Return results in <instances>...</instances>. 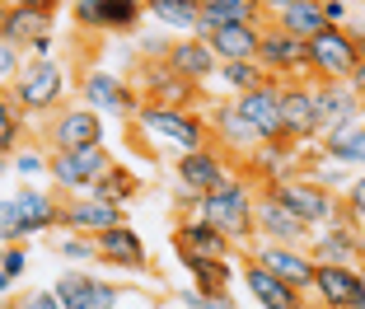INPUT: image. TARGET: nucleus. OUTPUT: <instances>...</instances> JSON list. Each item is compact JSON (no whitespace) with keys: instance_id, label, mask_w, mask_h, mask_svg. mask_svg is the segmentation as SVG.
Instances as JSON below:
<instances>
[{"instance_id":"obj_1","label":"nucleus","mask_w":365,"mask_h":309,"mask_svg":"<svg viewBox=\"0 0 365 309\" xmlns=\"http://www.w3.org/2000/svg\"><path fill=\"white\" fill-rule=\"evenodd\" d=\"M253 183L248 178H235L230 173L220 188L202 192V202H197V216H206V221L220 230V235L230 239L235 248H248L253 239H258V230H253Z\"/></svg>"},{"instance_id":"obj_2","label":"nucleus","mask_w":365,"mask_h":309,"mask_svg":"<svg viewBox=\"0 0 365 309\" xmlns=\"http://www.w3.org/2000/svg\"><path fill=\"white\" fill-rule=\"evenodd\" d=\"M66 89H71V75H66L61 61H38V56H24L19 75L10 80V89L5 94L14 98V108H19L24 118H33V113H56L66 98Z\"/></svg>"},{"instance_id":"obj_3","label":"nucleus","mask_w":365,"mask_h":309,"mask_svg":"<svg viewBox=\"0 0 365 309\" xmlns=\"http://www.w3.org/2000/svg\"><path fill=\"white\" fill-rule=\"evenodd\" d=\"M136 127L150 131V136L169 141L173 150H202L211 146V127H206V118L197 113V108H164V103H140L136 113Z\"/></svg>"},{"instance_id":"obj_4","label":"nucleus","mask_w":365,"mask_h":309,"mask_svg":"<svg viewBox=\"0 0 365 309\" xmlns=\"http://www.w3.org/2000/svg\"><path fill=\"white\" fill-rule=\"evenodd\" d=\"M113 155H108V146H85V150H52V160H47V178H52L56 192H89V183L103 178L108 169H113Z\"/></svg>"},{"instance_id":"obj_5","label":"nucleus","mask_w":365,"mask_h":309,"mask_svg":"<svg viewBox=\"0 0 365 309\" xmlns=\"http://www.w3.org/2000/svg\"><path fill=\"white\" fill-rule=\"evenodd\" d=\"M267 192L290 216H300L304 225H323V221H333V216L342 211V197H337L333 188H323L319 178H309V173H295V178L277 183V188H267Z\"/></svg>"},{"instance_id":"obj_6","label":"nucleus","mask_w":365,"mask_h":309,"mask_svg":"<svg viewBox=\"0 0 365 309\" xmlns=\"http://www.w3.org/2000/svg\"><path fill=\"white\" fill-rule=\"evenodd\" d=\"M258 66L272 75V80H304L309 75L314 80V71H309V43H300L295 33H286V29H277V24H262V43H258Z\"/></svg>"},{"instance_id":"obj_7","label":"nucleus","mask_w":365,"mask_h":309,"mask_svg":"<svg viewBox=\"0 0 365 309\" xmlns=\"http://www.w3.org/2000/svg\"><path fill=\"white\" fill-rule=\"evenodd\" d=\"M356 61H361V43L342 24H328L309 38V71L314 80H351Z\"/></svg>"},{"instance_id":"obj_8","label":"nucleus","mask_w":365,"mask_h":309,"mask_svg":"<svg viewBox=\"0 0 365 309\" xmlns=\"http://www.w3.org/2000/svg\"><path fill=\"white\" fill-rule=\"evenodd\" d=\"M309 258L314 263H342V267H356L365 263V230L361 225H351L342 211L333 216V221H323L314 225V235H309Z\"/></svg>"},{"instance_id":"obj_9","label":"nucleus","mask_w":365,"mask_h":309,"mask_svg":"<svg viewBox=\"0 0 365 309\" xmlns=\"http://www.w3.org/2000/svg\"><path fill=\"white\" fill-rule=\"evenodd\" d=\"M281 136L290 146H319V108L309 80H281Z\"/></svg>"},{"instance_id":"obj_10","label":"nucleus","mask_w":365,"mask_h":309,"mask_svg":"<svg viewBox=\"0 0 365 309\" xmlns=\"http://www.w3.org/2000/svg\"><path fill=\"white\" fill-rule=\"evenodd\" d=\"M248 258H253L258 267H267L272 277H281L286 286H295L300 295H309V286H314V258H309V248L253 239V244H248Z\"/></svg>"},{"instance_id":"obj_11","label":"nucleus","mask_w":365,"mask_h":309,"mask_svg":"<svg viewBox=\"0 0 365 309\" xmlns=\"http://www.w3.org/2000/svg\"><path fill=\"white\" fill-rule=\"evenodd\" d=\"M71 19L85 33H136L145 5L140 0H71Z\"/></svg>"},{"instance_id":"obj_12","label":"nucleus","mask_w":365,"mask_h":309,"mask_svg":"<svg viewBox=\"0 0 365 309\" xmlns=\"http://www.w3.org/2000/svg\"><path fill=\"white\" fill-rule=\"evenodd\" d=\"M131 85L140 89L145 103H164V108H192L197 89H202V85H192V80H182L169 61H140Z\"/></svg>"},{"instance_id":"obj_13","label":"nucleus","mask_w":365,"mask_h":309,"mask_svg":"<svg viewBox=\"0 0 365 309\" xmlns=\"http://www.w3.org/2000/svg\"><path fill=\"white\" fill-rule=\"evenodd\" d=\"M230 103H235L239 122H244L258 141H277L281 136V85L277 80H262V85L235 94Z\"/></svg>"},{"instance_id":"obj_14","label":"nucleus","mask_w":365,"mask_h":309,"mask_svg":"<svg viewBox=\"0 0 365 309\" xmlns=\"http://www.w3.org/2000/svg\"><path fill=\"white\" fill-rule=\"evenodd\" d=\"M80 98H85V108H94V113H122V118H136L140 113V89L131 85V80H122V75L113 71H89L85 80H80Z\"/></svg>"},{"instance_id":"obj_15","label":"nucleus","mask_w":365,"mask_h":309,"mask_svg":"<svg viewBox=\"0 0 365 309\" xmlns=\"http://www.w3.org/2000/svg\"><path fill=\"white\" fill-rule=\"evenodd\" d=\"M319 309H356L365 295V272L342 263H314V286H309Z\"/></svg>"},{"instance_id":"obj_16","label":"nucleus","mask_w":365,"mask_h":309,"mask_svg":"<svg viewBox=\"0 0 365 309\" xmlns=\"http://www.w3.org/2000/svg\"><path fill=\"white\" fill-rule=\"evenodd\" d=\"M244 164H248V173H253L262 188H277V183L295 178V173H300L304 164H314V160L304 155V146H290L286 136H277V141H262Z\"/></svg>"},{"instance_id":"obj_17","label":"nucleus","mask_w":365,"mask_h":309,"mask_svg":"<svg viewBox=\"0 0 365 309\" xmlns=\"http://www.w3.org/2000/svg\"><path fill=\"white\" fill-rule=\"evenodd\" d=\"M47 146L52 150L103 146V113H94V108H56L52 122H47Z\"/></svg>"},{"instance_id":"obj_18","label":"nucleus","mask_w":365,"mask_h":309,"mask_svg":"<svg viewBox=\"0 0 365 309\" xmlns=\"http://www.w3.org/2000/svg\"><path fill=\"white\" fill-rule=\"evenodd\" d=\"M173 178H178L182 192H211L230 178V160L220 146H202V150H182L178 160H173Z\"/></svg>"},{"instance_id":"obj_19","label":"nucleus","mask_w":365,"mask_h":309,"mask_svg":"<svg viewBox=\"0 0 365 309\" xmlns=\"http://www.w3.org/2000/svg\"><path fill=\"white\" fill-rule=\"evenodd\" d=\"M253 230H258V239H267V244H300V248L309 244V235H314V225H304L300 216H290L267 188L253 197Z\"/></svg>"},{"instance_id":"obj_20","label":"nucleus","mask_w":365,"mask_h":309,"mask_svg":"<svg viewBox=\"0 0 365 309\" xmlns=\"http://www.w3.org/2000/svg\"><path fill=\"white\" fill-rule=\"evenodd\" d=\"M314 108H319V136L337 127H351L365 113V103L356 98V89L346 80H314Z\"/></svg>"},{"instance_id":"obj_21","label":"nucleus","mask_w":365,"mask_h":309,"mask_svg":"<svg viewBox=\"0 0 365 309\" xmlns=\"http://www.w3.org/2000/svg\"><path fill=\"white\" fill-rule=\"evenodd\" d=\"M94 253H98V263L122 267V272H145V267H150V258H145V239H140L127 221L98 230V235H94Z\"/></svg>"},{"instance_id":"obj_22","label":"nucleus","mask_w":365,"mask_h":309,"mask_svg":"<svg viewBox=\"0 0 365 309\" xmlns=\"http://www.w3.org/2000/svg\"><path fill=\"white\" fill-rule=\"evenodd\" d=\"M122 221H127V206L103 202V197H89V192L66 197V206H61V230H76V235H98V230L122 225Z\"/></svg>"},{"instance_id":"obj_23","label":"nucleus","mask_w":365,"mask_h":309,"mask_svg":"<svg viewBox=\"0 0 365 309\" xmlns=\"http://www.w3.org/2000/svg\"><path fill=\"white\" fill-rule=\"evenodd\" d=\"M56 300H61V309H113L122 300V290L113 286V281H98L89 277V272H61L56 277Z\"/></svg>"},{"instance_id":"obj_24","label":"nucleus","mask_w":365,"mask_h":309,"mask_svg":"<svg viewBox=\"0 0 365 309\" xmlns=\"http://www.w3.org/2000/svg\"><path fill=\"white\" fill-rule=\"evenodd\" d=\"M173 253L178 258H230L235 244H230L206 216H187V221L173 225Z\"/></svg>"},{"instance_id":"obj_25","label":"nucleus","mask_w":365,"mask_h":309,"mask_svg":"<svg viewBox=\"0 0 365 309\" xmlns=\"http://www.w3.org/2000/svg\"><path fill=\"white\" fill-rule=\"evenodd\" d=\"M239 277H244L248 295L258 300L262 309H304V295L295 286H286L281 277H272L267 267H258L253 258H244V267H239Z\"/></svg>"},{"instance_id":"obj_26","label":"nucleus","mask_w":365,"mask_h":309,"mask_svg":"<svg viewBox=\"0 0 365 309\" xmlns=\"http://www.w3.org/2000/svg\"><path fill=\"white\" fill-rule=\"evenodd\" d=\"M14 206H19V216H24V230H29V239L33 235H43V230H61V197L56 192H47V188H38V183H24L19 192H14Z\"/></svg>"},{"instance_id":"obj_27","label":"nucleus","mask_w":365,"mask_h":309,"mask_svg":"<svg viewBox=\"0 0 365 309\" xmlns=\"http://www.w3.org/2000/svg\"><path fill=\"white\" fill-rule=\"evenodd\" d=\"M215 52V61H258V43H262V24H220L202 38Z\"/></svg>"},{"instance_id":"obj_28","label":"nucleus","mask_w":365,"mask_h":309,"mask_svg":"<svg viewBox=\"0 0 365 309\" xmlns=\"http://www.w3.org/2000/svg\"><path fill=\"white\" fill-rule=\"evenodd\" d=\"M206 127H211V136H220V150H225V155H239V160H248V155L262 146V141L239 122V113H235L230 98L215 103V108H206Z\"/></svg>"},{"instance_id":"obj_29","label":"nucleus","mask_w":365,"mask_h":309,"mask_svg":"<svg viewBox=\"0 0 365 309\" xmlns=\"http://www.w3.org/2000/svg\"><path fill=\"white\" fill-rule=\"evenodd\" d=\"M164 61H169L173 71L182 75V80H192V85H206V80L215 75V66H220V61H215V52L202 43V38H197V33H187V38H173Z\"/></svg>"},{"instance_id":"obj_30","label":"nucleus","mask_w":365,"mask_h":309,"mask_svg":"<svg viewBox=\"0 0 365 309\" xmlns=\"http://www.w3.org/2000/svg\"><path fill=\"white\" fill-rule=\"evenodd\" d=\"M56 24V10H47V5H10V19H5V43H14L24 56H29V47L43 38V33H52Z\"/></svg>"},{"instance_id":"obj_31","label":"nucleus","mask_w":365,"mask_h":309,"mask_svg":"<svg viewBox=\"0 0 365 309\" xmlns=\"http://www.w3.org/2000/svg\"><path fill=\"white\" fill-rule=\"evenodd\" d=\"M319 160L365 169V127H361V122H351V127L323 131V136H319Z\"/></svg>"},{"instance_id":"obj_32","label":"nucleus","mask_w":365,"mask_h":309,"mask_svg":"<svg viewBox=\"0 0 365 309\" xmlns=\"http://www.w3.org/2000/svg\"><path fill=\"white\" fill-rule=\"evenodd\" d=\"M220 24H267L258 0H202V24H197V38H206Z\"/></svg>"},{"instance_id":"obj_33","label":"nucleus","mask_w":365,"mask_h":309,"mask_svg":"<svg viewBox=\"0 0 365 309\" xmlns=\"http://www.w3.org/2000/svg\"><path fill=\"white\" fill-rule=\"evenodd\" d=\"M145 14H150L160 29L187 38V33H197V24H202V0H145Z\"/></svg>"},{"instance_id":"obj_34","label":"nucleus","mask_w":365,"mask_h":309,"mask_svg":"<svg viewBox=\"0 0 365 309\" xmlns=\"http://www.w3.org/2000/svg\"><path fill=\"white\" fill-rule=\"evenodd\" d=\"M272 24L286 29V33H295L300 43H309L319 29H328V19H323V0H295V5H286Z\"/></svg>"},{"instance_id":"obj_35","label":"nucleus","mask_w":365,"mask_h":309,"mask_svg":"<svg viewBox=\"0 0 365 309\" xmlns=\"http://www.w3.org/2000/svg\"><path fill=\"white\" fill-rule=\"evenodd\" d=\"M136 192H140V178L127 169V164H113L103 178L89 183V197H103V202H118V206L136 202Z\"/></svg>"},{"instance_id":"obj_36","label":"nucleus","mask_w":365,"mask_h":309,"mask_svg":"<svg viewBox=\"0 0 365 309\" xmlns=\"http://www.w3.org/2000/svg\"><path fill=\"white\" fill-rule=\"evenodd\" d=\"M182 267L197 290H230V277H235L230 258H182Z\"/></svg>"},{"instance_id":"obj_37","label":"nucleus","mask_w":365,"mask_h":309,"mask_svg":"<svg viewBox=\"0 0 365 309\" xmlns=\"http://www.w3.org/2000/svg\"><path fill=\"white\" fill-rule=\"evenodd\" d=\"M24 131H29V118H24L19 108H14V98L0 89V150H5V155H14V150H19V141H24Z\"/></svg>"},{"instance_id":"obj_38","label":"nucleus","mask_w":365,"mask_h":309,"mask_svg":"<svg viewBox=\"0 0 365 309\" xmlns=\"http://www.w3.org/2000/svg\"><path fill=\"white\" fill-rule=\"evenodd\" d=\"M215 75L230 85V94H244V89H253V85H262V80H272L267 71H262L258 61H220L215 66Z\"/></svg>"},{"instance_id":"obj_39","label":"nucleus","mask_w":365,"mask_h":309,"mask_svg":"<svg viewBox=\"0 0 365 309\" xmlns=\"http://www.w3.org/2000/svg\"><path fill=\"white\" fill-rule=\"evenodd\" d=\"M52 253L71 258V263H94V235H76V230H52Z\"/></svg>"},{"instance_id":"obj_40","label":"nucleus","mask_w":365,"mask_h":309,"mask_svg":"<svg viewBox=\"0 0 365 309\" xmlns=\"http://www.w3.org/2000/svg\"><path fill=\"white\" fill-rule=\"evenodd\" d=\"M47 160H52V150L24 146V150H14V155H10V169L19 173L24 183H38V178H47Z\"/></svg>"},{"instance_id":"obj_41","label":"nucleus","mask_w":365,"mask_h":309,"mask_svg":"<svg viewBox=\"0 0 365 309\" xmlns=\"http://www.w3.org/2000/svg\"><path fill=\"white\" fill-rule=\"evenodd\" d=\"M0 239L5 244H29V230H24V216L14 206V197H0Z\"/></svg>"},{"instance_id":"obj_42","label":"nucleus","mask_w":365,"mask_h":309,"mask_svg":"<svg viewBox=\"0 0 365 309\" xmlns=\"http://www.w3.org/2000/svg\"><path fill=\"white\" fill-rule=\"evenodd\" d=\"M342 216L365 230V173H356V178L342 188Z\"/></svg>"},{"instance_id":"obj_43","label":"nucleus","mask_w":365,"mask_h":309,"mask_svg":"<svg viewBox=\"0 0 365 309\" xmlns=\"http://www.w3.org/2000/svg\"><path fill=\"white\" fill-rule=\"evenodd\" d=\"M182 309H239L230 290H182Z\"/></svg>"},{"instance_id":"obj_44","label":"nucleus","mask_w":365,"mask_h":309,"mask_svg":"<svg viewBox=\"0 0 365 309\" xmlns=\"http://www.w3.org/2000/svg\"><path fill=\"white\" fill-rule=\"evenodd\" d=\"M19 66H24V52L14 43H5V38H0V89H10V80L19 75Z\"/></svg>"},{"instance_id":"obj_45","label":"nucleus","mask_w":365,"mask_h":309,"mask_svg":"<svg viewBox=\"0 0 365 309\" xmlns=\"http://www.w3.org/2000/svg\"><path fill=\"white\" fill-rule=\"evenodd\" d=\"M169 43H173V38H164V33H140V38H136L140 61H164V56H169Z\"/></svg>"},{"instance_id":"obj_46","label":"nucleus","mask_w":365,"mask_h":309,"mask_svg":"<svg viewBox=\"0 0 365 309\" xmlns=\"http://www.w3.org/2000/svg\"><path fill=\"white\" fill-rule=\"evenodd\" d=\"M0 267H5V272L19 281L24 272H29V248H24V244H5V263H0Z\"/></svg>"},{"instance_id":"obj_47","label":"nucleus","mask_w":365,"mask_h":309,"mask_svg":"<svg viewBox=\"0 0 365 309\" xmlns=\"http://www.w3.org/2000/svg\"><path fill=\"white\" fill-rule=\"evenodd\" d=\"M19 309H61V300H56V290L47 286V290H33V295H24Z\"/></svg>"},{"instance_id":"obj_48","label":"nucleus","mask_w":365,"mask_h":309,"mask_svg":"<svg viewBox=\"0 0 365 309\" xmlns=\"http://www.w3.org/2000/svg\"><path fill=\"white\" fill-rule=\"evenodd\" d=\"M323 19L328 24H346L351 19V0H323Z\"/></svg>"},{"instance_id":"obj_49","label":"nucleus","mask_w":365,"mask_h":309,"mask_svg":"<svg viewBox=\"0 0 365 309\" xmlns=\"http://www.w3.org/2000/svg\"><path fill=\"white\" fill-rule=\"evenodd\" d=\"M346 85H351V89H356V98L365 103V52H361V61H356V71H351V80H346Z\"/></svg>"},{"instance_id":"obj_50","label":"nucleus","mask_w":365,"mask_h":309,"mask_svg":"<svg viewBox=\"0 0 365 309\" xmlns=\"http://www.w3.org/2000/svg\"><path fill=\"white\" fill-rule=\"evenodd\" d=\"M52 47H56V38H52V33H43V38H38V43L29 47V56H38V61H47V56H52Z\"/></svg>"},{"instance_id":"obj_51","label":"nucleus","mask_w":365,"mask_h":309,"mask_svg":"<svg viewBox=\"0 0 365 309\" xmlns=\"http://www.w3.org/2000/svg\"><path fill=\"white\" fill-rule=\"evenodd\" d=\"M342 29H346V33H351L356 43H361V52H365V14H351V19H346V24H342Z\"/></svg>"},{"instance_id":"obj_52","label":"nucleus","mask_w":365,"mask_h":309,"mask_svg":"<svg viewBox=\"0 0 365 309\" xmlns=\"http://www.w3.org/2000/svg\"><path fill=\"white\" fill-rule=\"evenodd\" d=\"M262 5V14H267V19H277L281 10H286V5H295V0H258Z\"/></svg>"},{"instance_id":"obj_53","label":"nucleus","mask_w":365,"mask_h":309,"mask_svg":"<svg viewBox=\"0 0 365 309\" xmlns=\"http://www.w3.org/2000/svg\"><path fill=\"white\" fill-rule=\"evenodd\" d=\"M5 5H47V10H61L66 0H5Z\"/></svg>"},{"instance_id":"obj_54","label":"nucleus","mask_w":365,"mask_h":309,"mask_svg":"<svg viewBox=\"0 0 365 309\" xmlns=\"http://www.w3.org/2000/svg\"><path fill=\"white\" fill-rule=\"evenodd\" d=\"M10 290H14V277H10V272H5V267H0V300L10 295Z\"/></svg>"},{"instance_id":"obj_55","label":"nucleus","mask_w":365,"mask_h":309,"mask_svg":"<svg viewBox=\"0 0 365 309\" xmlns=\"http://www.w3.org/2000/svg\"><path fill=\"white\" fill-rule=\"evenodd\" d=\"M5 173H10V155H5V150H0V178H5Z\"/></svg>"},{"instance_id":"obj_56","label":"nucleus","mask_w":365,"mask_h":309,"mask_svg":"<svg viewBox=\"0 0 365 309\" xmlns=\"http://www.w3.org/2000/svg\"><path fill=\"white\" fill-rule=\"evenodd\" d=\"M5 19H10V5H5V0H0V33H5Z\"/></svg>"},{"instance_id":"obj_57","label":"nucleus","mask_w":365,"mask_h":309,"mask_svg":"<svg viewBox=\"0 0 365 309\" xmlns=\"http://www.w3.org/2000/svg\"><path fill=\"white\" fill-rule=\"evenodd\" d=\"M0 263H5V239H0Z\"/></svg>"},{"instance_id":"obj_58","label":"nucleus","mask_w":365,"mask_h":309,"mask_svg":"<svg viewBox=\"0 0 365 309\" xmlns=\"http://www.w3.org/2000/svg\"><path fill=\"white\" fill-rule=\"evenodd\" d=\"M0 309H14V305H5V300H0Z\"/></svg>"},{"instance_id":"obj_59","label":"nucleus","mask_w":365,"mask_h":309,"mask_svg":"<svg viewBox=\"0 0 365 309\" xmlns=\"http://www.w3.org/2000/svg\"><path fill=\"white\" fill-rule=\"evenodd\" d=\"M356 309H365V295H361V305H356Z\"/></svg>"},{"instance_id":"obj_60","label":"nucleus","mask_w":365,"mask_h":309,"mask_svg":"<svg viewBox=\"0 0 365 309\" xmlns=\"http://www.w3.org/2000/svg\"><path fill=\"white\" fill-rule=\"evenodd\" d=\"M361 127H365V113H361Z\"/></svg>"},{"instance_id":"obj_61","label":"nucleus","mask_w":365,"mask_h":309,"mask_svg":"<svg viewBox=\"0 0 365 309\" xmlns=\"http://www.w3.org/2000/svg\"><path fill=\"white\" fill-rule=\"evenodd\" d=\"M140 5H145V0H140Z\"/></svg>"}]
</instances>
